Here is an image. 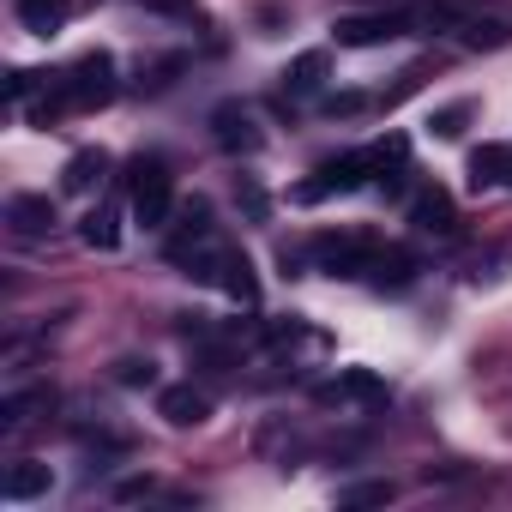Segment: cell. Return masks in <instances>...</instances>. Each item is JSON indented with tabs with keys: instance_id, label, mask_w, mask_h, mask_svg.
<instances>
[{
	"instance_id": "6da1fadb",
	"label": "cell",
	"mask_w": 512,
	"mask_h": 512,
	"mask_svg": "<svg viewBox=\"0 0 512 512\" xmlns=\"http://www.w3.org/2000/svg\"><path fill=\"white\" fill-rule=\"evenodd\" d=\"M127 193H133V217H139V223H163L169 205H175V175H169V163H163V157H139V163L127 169Z\"/></svg>"
},
{
	"instance_id": "7a4b0ae2",
	"label": "cell",
	"mask_w": 512,
	"mask_h": 512,
	"mask_svg": "<svg viewBox=\"0 0 512 512\" xmlns=\"http://www.w3.org/2000/svg\"><path fill=\"white\" fill-rule=\"evenodd\" d=\"M61 97H67L73 109H103V103L115 97V55H109V49L79 55L73 73L61 79Z\"/></svg>"
},
{
	"instance_id": "3957f363",
	"label": "cell",
	"mask_w": 512,
	"mask_h": 512,
	"mask_svg": "<svg viewBox=\"0 0 512 512\" xmlns=\"http://www.w3.org/2000/svg\"><path fill=\"white\" fill-rule=\"evenodd\" d=\"M368 175H380V169H374V157H368V151H344V157L320 163V169H314V181H302V187H296V205H320V199H332V193H356Z\"/></svg>"
},
{
	"instance_id": "277c9868",
	"label": "cell",
	"mask_w": 512,
	"mask_h": 512,
	"mask_svg": "<svg viewBox=\"0 0 512 512\" xmlns=\"http://www.w3.org/2000/svg\"><path fill=\"white\" fill-rule=\"evenodd\" d=\"M314 260H320V272H332V278H362V272H374V260H380V241H368V235H320V241H314Z\"/></svg>"
},
{
	"instance_id": "5b68a950",
	"label": "cell",
	"mask_w": 512,
	"mask_h": 512,
	"mask_svg": "<svg viewBox=\"0 0 512 512\" xmlns=\"http://www.w3.org/2000/svg\"><path fill=\"white\" fill-rule=\"evenodd\" d=\"M211 139H217L223 151H235V157H253V151L266 145L253 109H241V103H217V109H211Z\"/></svg>"
},
{
	"instance_id": "8992f818",
	"label": "cell",
	"mask_w": 512,
	"mask_h": 512,
	"mask_svg": "<svg viewBox=\"0 0 512 512\" xmlns=\"http://www.w3.org/2000/svg\"><path fill=\"white\" fill-rule=\"evenodd\" d=\"M344 49H374V43H392L410 31V13H356V19H338L332 25Z\"/></svg>"
},
{
	"instance_id": "52a82bcc",
	"label": "cell",
	"mask_w": 512,
	"mask_h": 512,
	"mask_svg": "<svg viewBox=\"0 0 512 512\" xmlns=\"http://www.w3.org/2000/svg\"><path fill=\"white\" fill-rule=\"evenodd\" d=\"M157 416L169 428H199V422H211V398L199 386H163L157 392Z\"/></svg>"
},
{
	"instance_id": "ba28073f",
	"label": "cell",
	"mask_w": 512,
	"mask_h": 512,
	"mask_svg": "<svg viewBox=\"0 0 512 512\" xmlns=\"http://www.w3.org/2000/svg\"><path fill=\"white\" fill-rule=\"evenodd\" d=\"M7 223H13V235L37 241V235L55 229V199H49V193H13V199H7Z\"/></svg>"
},
{
	"instance_id": "9c48e42d",
	"label": "cell",
	"mask_w": 512,
	"mask_h": 512,
	"mask_svg": "<svg viewBox=\"0 0 512 512\" xmlns=\"http://www.w3.org/2000/svg\"><path fill=\"white\" fill-rule=\"evenodd\" d=\"M410 223L428 229V235H452V229H458V205H452V193H446V187H422V193L410 199Z\"/></svg>"
},
{
	"instance_id": "30bf717a",
	"label": "cell",
	"mask_w": 512,
	"mask_h": 512,
	"mask_svg": "<svg viewBox=\"0 0 512 512\" xmlns=\"http://www.w3.org/2000/svg\"><path fill=\"white\" fill-rule=\"evenodd\" d=\"M79 235H85V247H97V253H115V247H121V205H115V199H97V205L85 211Z\"/></svg>"
},
{
	"instance_id": "8fae6325",
	"label": "cell",
	"mask_w": 512,
	"mask_h": 512,
	"mask_svg": "<svg viewBox=\"0 0 512 512\" xmlns=\"http://www.w3.org/2000/svg\"><path fill=\"white\" fill-rule=\"evenodd\" d=\"M103 175H109V151H103V145H91V151H73V157H67L61 187H67V193H91Z\"/></svg>"
},
{
	"instance_id": "7c38bea8",
	"label": "cell",
	"mask_w": 512,
	"mask_h": 512,
	"mask_svg": "<svg viewBox=\"0 0 512 512\" xmlns=\"http://www.w3.org/2000/svg\"><path fill=\"white\" fill-rule=\"evenodd\" d=\"M217 284L241 302V308H253V302H260V278H253V260H247V253H223V272H217Z\"/></svg>"
},
{
	"instance_id": "4fadbf2b",
	"label": "cell",
	"mask_w": 512,
	"mask_h": 512,
	"mask_svg": "<svg viewBox=\"0 0 512 512\" xmlns=\"http://www.w3.org/2000/svg\"><path fill=\"white\" fill-rule=\"evenodd\" d=\"M326 73H332L326 49H308V55H296V61L284 67V91H296V97H314V91L326 85Z\"/></svg>"
},
{
	"instance_id": "5bb4252c",
	"label": "cell",
	"mask_w": 512,
	"mask_h": 512,
	"mask_svg": "<svg viewBox=\"0 0 512 512\" xmlns=\"http://www.w3.org/2000/svg\"><path fill=\"white\" fill-rule=\"evenodd\" d=\"M500 181H512V151H506V145L470 151V187L482 193V187H500Z\"/></svg>"
},
{
	"instance_id": "9a60e30c",
	"label": "cell",
	"mask_w": 512,
	"mask_h": 512,
	"mask_svg": "<svg viewBox=\"0 0 512 512\" xmlns=\"http://www.w3.org/2000/svg\"><path fill=\"white\" fill-rule=\"evenodd\" d=\"M320 398H362V404H380V398H386V380H380V374H368V368H344Z\"/></svg>"
},
{
	"instance_id": "2e32d148",
	"label": "cell",
	"mask_w": 512,
	"mask_h": 512,
	"mask_svg": "<svg viewBox=\"0 0 512 512\" xmlns=\"http://www.w3.org/2000/svg\"><path fill=\"white\" fill-rule=\"evenodd\" d=\"M19 25L31 37H55L67 25V0H19Z\"/></svg>"
},
{
	"instance_id": "e0dca14e",
	"label": "cell",
	"mask_w": 512,
	"mask_h": 512,
	"mask_svg": "<svg viewBox=\"0 0 512 512\" xmlns=\"http://www.w3.org/2000/svg\"><path fill=\"white\" fill-rule=\"evenodd\" d=\"M49 464H13L7 470V482H0V494L7 500H37V494H49Z\"/></svg>"
},
{
	"instance_id": "ac0fdd59",
	"label": "cell",
	"mask_w": 512,
	"mask_h": 512,
	"mask_svg": "<svg viewBox=\"0 0 512 512\" xmlns=\"http://www.w3.org/2000/svg\"><path fill=\"white\" fill-rule=\"evenodd\" d=\"M43 404H49V392H13L7 404H0V428H7V434H13V428H25V422H31V410H43Z\"/></svg>"
},
{
	"instance_id": "d6986e66",
	"label": "cell",
	"mask_w": 512,
	"mask_h": 512,
	"mask_svg": "<svg viewBox=\"0 0 512 512\" xmlns=\"http://www.w3.org/2000/svg\"><path fill=\"white\" fill-rule=\"evenodd\" d=\"M368 157H374V169H380V175H386V169H404L410 139H404V133H386V139H374V145H368Z\"/></svg>"
},
{
	"instance_id": "ffe728a7",
	"label": "cell",
	"mask_w": 512,
	"mask_h": 512,
	"mask_svg": "<svg viewBox=\"0 0 512 512\" xmlns=\"http://www.w3.org/2000/svg\"><path fill=\"white\" fill-rule=\"evenodd\" d=\"M410 272H416V260H410V253H398V247H380V260H374V278H380V284H410Z\"/></svg>"
},
{
	"instance_id": "44dd1931",
	"label": "cell",
	"mask_w": 512,
	"mask_h": 512,
	"mask_svg": "<svg viewBox=\"0 0 512 512\" xmlns=\"http://www.w3.org/2000/svg\"><path fill=\"white\" fill-rule=\"evenodd\" d=\"M464 43H470V49H500V43H506V25H494V19H464Z\"/></svg>"
},
{
	"instance_id": "7402d4cb",
	"label": "cell",
	"mask_w": 512,
	"mask_h": 512,
	"mask_svg": "<svg viewBox=\"0 0 512 512\" xmlns=\"http://www.w3.org/2000/svg\"><path fill=\"white\" fill-rule=\"evenodd\" d=\"M470 115H476V103H452V109H440V115H434V121H428V127H434V133H440V139H458V133H464V121H470Z\"/></svg>"
},
{
	"instance_id": "603a6c76",
	"label": "cell",
	"mask_w": 512,
	"mask_h": 512,
	"mask_svg": "<svg viewBox=\"0 0 512 512\" xmlns=\"http://www.w3.org/2000/svg\"><path fill=\"white\" fill-rule=\"evenodd\" d=\"M338 500H344V506H386V500H392V482H356V488H344Z\"/></svg>"
},
{
	"instance_id": "cb8c5ba5",
	"label": "cell",
	"mask_w": 512,
	"mask_h": 512,
	"mask_svg": "<svg viewBox=\"0 0 512 512\" xmlns=\"http://www.w3.org/2000/svg\"><path fill=\"white\" fill-rule=\"evenodd\" d=\"M115 380H121V386H151V380H157V368H151V362H139V356H127V362H115Z\"/></svg>"
},
{
	"instance_id": "d4e9b609",
	"label": "cell",
	"mask_w": 512,
	"mask_h": 512,
	"mask_svg": "<svg viewBox=\"0 0 512 512\" xmlns=\"http://www.w3.org/2000/svg\"><path fill=\"white\" fill-rule=\"evenodd\" d=\"M145 13H163V19H199V0H145Z\"/></svg>"
},
{
	"instance_id": "484cf974",
	"label": "cell",
	"mask_w": 512,
	"mask_h": 512,
	"mask_svg": "<svg viewBox=\"0 0 512 512\" xmlns=\"http://www.w3.org/2000/svg\"><path fill=\"white\" fill-rule=\"evenodd\" d=\"M235 199L247 205V217H253V223H266V211H272V205H266V193L253 187V181H241V187H235Z\"/></svg>"
},
{
	"instance_id": "4316f807",
	"label": "cell",
	"mask_w": 512,
	"mask_h": 512,
	"mask_svg": "<svg viewBox=\"0 0 512 512\" xmlns=\"http://www.w3.org/2000/svg\"><path fill=\"white\" fill-rule=\"evenodd\" d=\"M37 85H43V73H25V67H19V73H13V79H7V97H13V103H19V97H31V91H37Z\"/></svg>"
},
{
	"instance_id": "83f0119b",
	"label": "cell",
	"mask_w": 512,
	"mask_h": 512,
	"mask_svg": "<svg viewBox=\"0 0 512 512\" xmlns=\"http://www.w3.org/2000/svg\"><path fill=\"white\" fill-rule=\"evenodd\" d=\"M326 109H332V115H356V109H362V97H332Z\"/></svg>"
},
{
	"instance_id": "f1b7e54d",
	"label": "cell",
	"mask_w": 512,
	"mask_h": 512,
	"mask_svg": "<svg viewBox=\"0 0 512 512\" xmlns=\"http://www.w3.org/2000/svg\"><path fill=\"white\" fill-rule=\"evenodd\" d=\"M145 488H151V476H133V482H121V500H139Z\"/></svg>"
}]
</instances>
